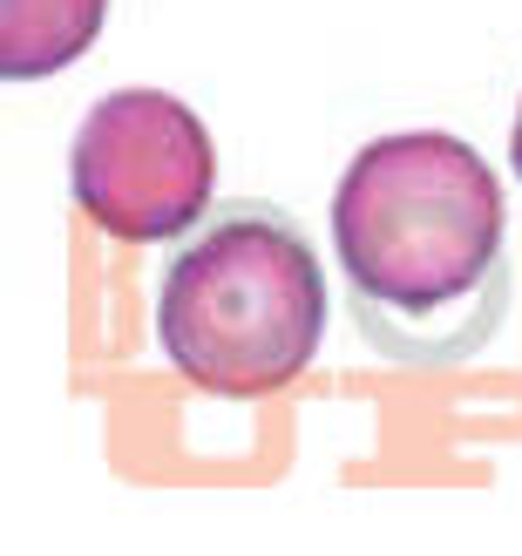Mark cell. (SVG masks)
<instances>
[{"mask_svg": "<svg viewBox=\"0 0 522 556\" xmlns=\"http://www.w3.org/2000/svg\"><path fill=\"white\" fill-rule=\"evenodd\" d=\"M509 156H515V177H522V102H515V136H509Z\"/></svg>", "mask_w": 522, "mask_h": 556, "instance_id": "obj_5", "label": "cell"}, {"mask_svg": "<svg viewBox=\"0 0 522 556\" xmlns=\"http://www.w3.org/2000/svg\"><path fill=\"white\" fill-rule=\"evenodd\" d=\"M319 332V258L306 231L271 204H225L163 271L156 340L204 394H279L313 367Z\"/></svg>", "mask_w": 522, "mask_h": 556, "instance_id": "obj_2", "label": "cell"}, {"mask_svg": "<svg viewBox=\"0 0 522 556\" xmlns=\"http://www.w3.org/2000/svg\"><path fill=\"white\" fill-rule=\"evenodd\" d=\"M68 177L96 231L123 244H156L204 217L217 156L198 109H183L163 89H116L89 109Z\"/></svg>", "mask_w": 522, "mask_h": 556, "instance_id": "obj_3", "label": "cell"}, {"mask_svg": "<svg viewBox=\"0 0 522 556\" xmlns=\"http://www.w3.org/2000/svg\"><path fill=\"white\" fill-rule=\"evenodd\" d=\"M333 252L367 346L394 367H455L509 313L502 184L461 136L367 143L333 190Z\"/></svg>", "mask_w": 522, "mask_h": 556, "instance_id": "obj_1", "label": "cell"}, {"mask_svg": "<svg viewBox=\"0 0 522 556\" xmlns=\"http://www.w3.org/2000/svg\"><path fill=\"white\" fill-rule=\"evenodd\" d=\"M109 0H0V75L41 81L96 41Z\"/></svg>", "mask_w": 522, "mask_h": 556, "instance_id": "obj_4", "label": "cell"}]
</instances>
